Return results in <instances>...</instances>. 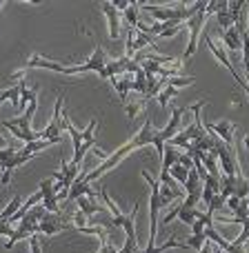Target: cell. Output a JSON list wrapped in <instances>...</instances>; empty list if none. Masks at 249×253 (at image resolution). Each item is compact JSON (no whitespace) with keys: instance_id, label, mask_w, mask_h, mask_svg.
Here are the masks:
<instances>
[{"instance_id":"cell-1","label":"cell","mask_w":249,"mask_h":253,"mask_svg":"<svg viewBox=\"0 0 249 253\" xmlns=\"http://www.w3.org/2000/svg\"><path fill=\"white\" fill-rule=\"evenodd\" d=\"M147 144H153V147H156V151H158V156L162 158V151H165V142L160 140V135H158V131L153 129V125H151V120H149V118L145 120L143 129H140L138 133H136L134 138L129 140V142L123 144L118 151H114L109 158H105V162H102V165H98L96 169H92L87 175H85V178H87V182H94V180H98L100 175H105L107 171L116 169V167H118L131 151H136V149H140V147H147Z\"/></svg>"},{"instance_id":"cell-2","label":"cell","mask_w":249,"mask_h":253,"mask_svg":"<svg viewBox=\"0 0 249 253\" xmlns=\"http://www.w3.org/2000/svg\"><path fill=\"white\" fill-rule=\"evenodd\" d=\"M96 126H98V120L94 118L92 123H89L87 131H78L74 126V123L69 120L67 111H62V129L71 135V147H74V160L71 162H74V165H83L87 151L96 144Z\"/></svg>"},{"instance_id":"cell-3","label":"cell","mask_w":249,"mask_h":253,"mask_svg":"<svg viewBox=\"0 0 249 253\" xmlns=\"http://www.w3.org/2000/svg\"><path fill=\"white\" fill-rule=\"evenodd\" d=\"M36 111H38V98H36V100H31L29 105H27V109L22 111L18 118L2 120L0 125H2L4 129L11 131L18 140H25V142H36V140H38V131L31 129V120H34Z\"/></svg>"},{"instance_id":"cell-4","label":"cell","mask_w":249,"mask_h":253,"mask_svg":"<svg viewBox=\"0 0 249 253\" xmlns=\"http://www.w3.org/2000/svg\"><path fill=\"white\" fill-rule=\"evenodd\" d=\"M143 178L147 180L149 189H151V200H149V242H147V249L143 253H151L153 247H156V238H158V211L162 207V198H160V182H156L149 171H143Z\"/></svg>"},{"instance_id":"cell-5","label":"cell","mask_w":249,"mask_h":253,"mask_svg":"<svg viewBox=\"0 0 249 253\" xmlns=\"http://www.w3.org/2000/svg\"><path fill=\"white\" fill-rule=\"evenodd\" d=\"M107 53L105 49L100 47V44H96V49H94L92 58H87L85 62H80V65H71L65 69V76H76V74H87V71H96L100 78L107 80Z\"/></svg>"},{"instance_id":"cell-6","label":"cell","mask_w":249,"mask_h":253,"mask_svg":"<svg viewBox=\"0 0 249 253\" xmlns=\"http://www.w3.org/2000/svg\"><path fill=\"white\" fill-rule=\"evenodd\" d=\"M205 7H207L205 0H198V11L194 13L187 22H185V27L189 29V42H187V49H185L183 58H192L194 53H196V49H198V36H200L202 25H205V20H207Z\"/></svg>"},{"instance_id":"cell-7","label":"cell","mask_w":249,"mask_h":253,"mask_svg":"<svg viewBox=\"0 0 249 253\" xmlns=\"http://www.w3.org/2000/svg\"><path fill=\"white\" fill-rule=\"evenodd\" d=\"M65 96H58L56 107H53V116L49 120V125L43 131H38V140H53V142H60V133H62V111H65Z\"/></svg>"},{"instance_id":"cell-8","label":"cell","mask_w":249,"mask_h":253,"mask_svg":"<svg viewBox=\"0 0 249 253\" xmlns=\"http://www.w3.org/2000/svg\"><path fill=\"white\" fill-rule=\"evenodd\" d=\"M216 156H218V165H220V169L225 171V175H236L238 171H241L234 147H227V144L218 142L216 144Z\"/></svg>"},{"instance_id":"cell-9","label":"cell","mask_w":249,"mask_h":253,"mask_svg":"<svg viewBox=\"0 0 249 253\" xmlns=\"http://www.w3.org/2000/svg\"><path fill=\"white\" fill-rule=\"evenodd\" d=\"M87 173H89V169L80 171V175L74 180L69 193H67V200H78V198H96V193H94V189H92V182H87V178H85Z\"/></svg>"},{"instance_id":"cell-10","label":"cell","mask_w":249,"mask_h":253,"mask_svg":"<svg viewBox=\"0 0 249 253\" xmlns=\"http://www.w3.org/2000/svg\"><path fill=\"white\" fill-rule=\"evenodd\" d=\"M31 158H34V156H29V153H25L22 149H18L16 156L9 158L4 165H0V167H2V175H0V182H2V184H9V182H11V173H13V171H16L18 167L27 165Z\"/></svg>"},{"instance_id":"cell-11","label":"cell","mask_w":249,"mask_h":253,"mask_svg":"<svg viewBox=\"0 0 249 253\" xmlns=\"http://www.w3.org/2000/svg\"><path fill=\"white\" fill-rule=\"evenodd\" d=\"M100 9H102V13L107 16V25H109V38L116 40L120 36V22H123V13L116 9L114 2H102Z\"/></svg>"},{"instance_id":"cell-12","label":"cell","mask_w":249,"mask_h":253,"mask_svg":"<svg viewBox=\"0 0 249 253\" xmlns=\"http://www.w3.org/2000/svg\"><path fill=\"white\" fill-rule=\"evenodd\" d=\"M207 133H216L220 140H223V144H227V147H234V125L229 123L227 118L218 120V123H211V125H205Z\"/></svg>"},{"instance_id":"cell-13","label":"cell","mask_w":249,"mask_h":253,"mask_svg":"<svg viewBox=\"0 0 249 253\" xmlns=\"http://www.w3.org/2000/svg\"><path fill=\"white\" fill-rule=\"evenodd\" d=\"M40 193H43V207L49 213H60L58 211V193L53 191V178H47L40 182Z\"/></svg>"},{"instance_id":"cell-14","label":"cell","mask_w":249,"mask_h":253,"mask_svg":"<svg viewBox=\"0 0 249 253\" xmlns=\"http://www.w3.org/2000/svg\"><path fill=\"white\" fill-rule=\"evenodd\" d=\"M183 114H185V109L183 107H176L174 111H171V118H169V123L165 125V129H160V140L162 142H169L171 138H174L176 133H178V126H180V120H183Z\"/></svg>"},{"instance_id":"cell-15","label":"cell","mask_w":249,"mask_h":253,"mask_svg":"<svg viewBox=\"0 0 249 253\" xmlns=\"http://www.w3.org/2000/svg\"><path fill=\"white\" fill-rule=\"evenodd\" d=\"M111 84H114V89H116V93H118L120 102L125 105V102L129 100V93L134 91V76H129V74L116 76V78H111Z\"/></svg>"},{"instance_id":"cell-16","label":"cell","mask_w":249,"mask_h":253,"mask_svg":"<svg viewBox=\"0 0 249 253\" xmlns=\"http://www.w3.org/2000/svg\"><path fill=\"white\" fill-rule=\"evenodd\" d=\"M25 67H29V69H51V71H58V74H65V69H67L65 65H60V62H53V60L43 58V56H31L29 60L25 62Z\"/></svg>"},{"instance_id":"cell-17","label":"cell","mask_w":249,"mask_h":253,"mask_svg":"<svg viewBox=\"0 0 249 253\" xmlns=\"http://www.w3.org/2000/svg\"><path fill=\"white\" fill-rule=\"evenodd\" d=\"M78 211H83L87 218H92V215H96V213H102V211H107V207H102V205H98L96 202V198H78Z\"/></svg>"},{"instance_id":"cell-18","label":"cell","mask_w":249,"mask_h":253,"mask_svg":"<svg viewBox=\"0 0 249 253\" xmlns=\"http://www.w3.org/2000/svg\"><path fill=\"white\" fill-rule=\"evenodd\" d=\"M223 40H225V51H243V36L238 34L236 27L225 31Z\"/></svg>"},{"instance_id":"cell-19","label":"cell","mask_w":249,"mask_h":253,"mask_svg":"<svg viewBox=\"0 0 249 253\" xmlns=\"http://www.w3.org/2000/svg\"><path fill=\"white\" fill-rule=\"evenodd\" d=\"M180 153H183V151H178V149H176L174 144L165 142V151H162V165H160V169H162V171H169L171 167H174L176 162H178Z\"/></svg>"},{"instance_id":"cell-20","label":"cell","mask_w":249,"mask_h":253,"mask_svg":"<svg viewBox=\"0 0 249 253\" xmlns=\"http://www.w3.org/2000/svg\"><path fill=\"white\" fill-rule=\"evenodd\" d=\"M202 167H205V171L209 175H214V178H220L218 173V156H216V151H209V153H202L200 158Z\"/></svg>"},{"instance_id":"cell-21","label":"cell","mask_w":249,"mask_h":253,"mask_svg":"<svg viewBox=\"0 0 249 253\" xmlns=\"http://www.w3.org/2000/svg\"><path fill=\"white\" fill-rule=\"evenodd\" d=\"M20 207H22V198L18 196V193H13V198L9 200V205L4 207L2 213H0V220H2V222H9V220L18 213V209H20Z\"/></svg>"},{"instance_id":"cell-22","label":"cell","mask_w":249,"mask_h":253,"mask_svg":"<svg viewBox=\"0 0 249 253\" xmlns=\"http://www.w3.org/2000/svg\"><path fill=\"white\" fill-rule=\"evenodd\" d=\"M183 189H185V193H202V180L196 169L189 171V178H187V182L183 184Z\"/></svg>"},{"instance_id":"cell-23","label":"cell","mask_w":249,"mask_h":253,"mask_svg":"<svg viewBox=\"0 0 249 253\" xmlns=\"http://www.w3.org/2000/svg\"><path fill=\"white\" fill-rule=\"evenodd\" d=\"M143 47H156V38L136 29V36H134V49H136V53L143 51Z\"/></svg>"},{"instance_id":"cell-24","label":"cell","mask_w":249,"mask_h":253,"mask_svg":"<svg viewBox=\"0 0 249 253\" xmlns=\"http://www.w3.org/2000/svg\"><path fill=\"white\" fill-rule=\"evenodd\" d=\"M53 144H58V142H53V140H36V142H27L22 147V151L29 153V156H36L38 151H45L47 147H53Z\"/></svg>"},{"instance_id":"cell-25","label":"cell","mask_w":249,"mask_h":253,"mask_svg":"<svg viewBox=\"0 0 249 253\" xmlns=\"http://www.w3.org/2000/svg\"><path fill=\"white\" fill-rule=\"evenodd\" d=\"M138 11H140V2H129V7L123 11V18L127 20V27H136L138 25Z\"/></svg>"},{"instance_id":"cell-26","label":"cell","mask_w":249,"mask_h":253,"mask_svg":"<svg viewBox=\"0 0 249 253\" xmlns=\"http://www.w3.org/2000/svg\"><path fill=\"white\" fill-rule=\"evenodd\" d=\"M234 196L236 198H247L249 196V180L238 171L236 173V187H234Z\"/></svg>"},{"instance_id":"cell-27","label":"cell","mask_w":249,"mask_h":253,"mask_svg":"<svg viewBox=\"0 0 249 253\" xmlns=\"http://www.w3.org/2000/svg\"><path fill=\"white\" fill-rule=\"evenodd\" d=\"M169 175L180 184V187H183V184L187 182V178H189V169H185L183 165H178V162H176V165L169 169Z\"/></svg>"},{"instance_id":"cell-28","label":"cell","mask_w":249,"mask_h":253,"mask_svg":"<svg viewBox=\"0 0 249 253\" xmlns=\"http://www.w3.org/2000/svg\"><path fill=\"white\" fill-rule=\"evenodd\" d=\"M178 218H180V222H185V224H189V227H192V224L196 222V218H198V209H185L183 202H180V207H178Z\"/></svg>"},{"instance_id":"cell-29","label":"cell","mask_w":249,"mask_h":253,"mask_svg":"<svg viewBox=\"0 0 249 253\" xmlns=\"http://www.w3.org/2000/svg\"><path fill=\"white\" fill-rule=\"evenodd\" d=\"M205 242H207V236H205V233H192V236H189V240L185 242V249H196V251H200Z\"/></svg>"},{"instance_id":"cell-30","label":"cell","mask_w":249,"mask_h":253,"mask_svg":"<svg viewBox=\"0 0 249 253\" xmlns=\"http://www.w3.org/2000/svg\"><path fill=\"white\" fill-rule=\"evenodd\" d=\"M176 96H178V89H176V87H171V84H167V87L162 89V93H160V96H158V105H160L162 109H165V107L169 105V100H171V98H176Z\"/></svg>"},{"instance_id":"cell-31","label":"cell","mask_w":249,"mask_h":253,"mask_svg":"<svg viewBox=\"0 0 249 253\" xmlns=\"http://www.w3.org/2000/svg\"><path fill=\"white\" fill-rule=\"evenodd\" d=\"M227 9H229V2H227V7H225V9H220V11L218 13H216V20H218V25H220V29H223V31H227V29H232V18H229V11H227Z\"/></svg>"},{"instance_id":"cell-32","label":"cell","mask_w":249,"mask_h":253,"mask_svg":"<svg viewBox=\"0 0 249 253\" xmlns=\"http://www.w3.org/2000/svg\"><path fill=\"white\" fill-rule=\"evenodd\" d=\"M225 7H227V0H211L205 7V16H214V13H218L220 9H225Z\"/></svg>"},{"instance_id":"cell-33","label":"cell","mask_w":249,"mask_h":253,"mask_svg":"<svg viewBox=\"0 0 249 253\" xmlns=\"http://www.w3.org/2000/svg\"><path fill=\"white\" fill-rule=\"evenodd\" d=\"M167 84H171V87H176V89H185V87H189V84H194V78H180V76H174V78H167Z\"/></svg>"},{"instance_id":"cell-34","label":"cell","mask_w":249,"mask_h":253,"mask_svg":"<svg viewBox=\"0 0 249 253\" xmlns=\"http://www.w3.org/2000/svg\"><path fill=\"white\" fill-rule=\"evenodd\" d=\"M225 202H227V200H225V198L220 196V193H214V198H211V202H209V205H207V211H211V213H214V211L223 209V207H225Z\"/></svg>"},{"instance_id":"cell-35","label":"cell","mask_w":249,"mask_h":253,"mask_svg":"<svg viewBox=\"0 0 249 253\" xmlns=\"http://www.w3.org/2000/svg\"><path fill=\"white\" fill-rule=\"evenodd\" d=\"M247 240H249V218H247V222H243V231H241V236H238L234 242H238V245H245Z\"/></svg>"},{"instance_id":"cell-36","label":"cell","mask_w":249,"mask_h":253,"mask_svg":"<svg viewBox=\"0 0 249 253\" xmlns=\"http://www.w3.org/2000/svg\"><path fill=\"white\" fill-rule=\"evenodd\" d=\"M16 151H18V149H13V147H4L2 151H0V165H4V162H7L9 158L16 156Z\"/></svg>"},{"instance_id":"cell-37","label":"cell","mask_w":249,"mask_h":253,"mask_svg":"<svg viewBox=\"0 0 249 253\" xmlns=\"http://www.w3.org/2000/svg\"><path fill=\"white\" fill-rule=\"evenodd\" d=\"M178 165H183L185 167V169H189V171H192L194 169V158L192 156H187V153H180V158H178Z\"/></svg>"},{"instance_id":"cell-38","label":"cell","mask_w":249,"mask_h":253,"mask_svg":"<svg viewBox=\"0 0 249 253\" xmlns=\"http://www.w3.org/2000/svg\"><path fill=\"white\" fill-rule=\"evenodd\" d=\"M0 236H9V238H11L13 236V227H11V224L0 220Z\"/></svg>"},{"instance_id":"cell-39","label":"cell","mask_w":249,"mask_h":253,"mask_svg":"<svg viewBox=\"0 0 249 253\" xmlns=\"http://www.w3.org/2000/svg\"><path fill=\"white\" fill-rule=\"evenodd\" d=\"M178 207H180V202H178V205H174V207H171V211L165 215V220H162V224H169L171 220H174L176 215H178Z\"/></svg>"},{"instance_id":"cell-40","label":"cell","mask_w":249,"mask_h":253,"mask_svg":"<svg viewBox=\"0 0 249 253\" xmlns=\"http://www.w3.org/2000/svg\"><path fill=\"white\" fill-rule=\"evenodd\" d=\"M29 245H31V253H40V240H38V236H29Z\"/></svg>"},{"instance_id":"cell-41","label":"cell","mask_w":249,"mask_h":253,"mask_svg":"<svg viewBox=\"0 0 249 253\" xmlns=\"http://www.w3.org/2000/svg\"><path fill=\"white\" fill-rule=\"evenodd\" d=\"M241 200H243V198H236V196H232V198H227V205H229V209H236V207L238 205H241Z\"/></svg>"},{"instance_id":"cell-42","label":"cell","mask_w":249,"mask_h":253,"mask_svg":"<svg viewBox=\"0 0 249 253\" xmlns=\"http://www.w3.org/2000/svg\"><path fill=\"white\" fill-rule=\"evenodd\" d=\"M4 147H9V144H7V140H4V138H2V135H0V151H2V149H4Z\"/></svg>"},{"instance_id":"cell-43","label":"cell","mask_w":249,"mask_h":253,"mask_svg":"<svg viewBox=\"0 0 249 253\" xmlns=\"http://www.w3.org/2000/svg\"><path fill=\"white\" fill-rule=\"evenodd\" d=\"M243 144H245V147L249 149V135H245V138H243Z\"/></svg>"},{"instance_id":"cell-44","label":"cell","mask_w":249,"mask_h":253,"mask_svg":"<svg viewBox=\"0 0 249 253\" xmlns=\"http://www.w3.org/2000/svg\"><path fill=\"white\" fill-rule=\"evenodd\" d=\"M247 200H249V196H247Z\"/></svg>"},{"instance_id":"cell-45","label":"cell","mask_w":249,"mask_h":253,"mask_svg":"<svg viewBox=\"0 0 249 253\" xmlns=\"http://www.w3.org/2000/svg\"><path fill=\"white\" fill-rule=\"evenodd\" d=\"M0 93H2V91H0Z\"/></svg>"}]
</instances>
